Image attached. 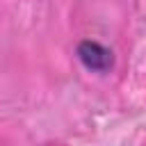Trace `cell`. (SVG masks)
Returning a JSON list of instances; mask_svg holds the SVG:
<instances>
[{
	"label": "cell",
	"instance_id": "cell-1",
	"mask_svg": "<svg viewBox=\"0 0 146 146\" xmlns=\"http://www.w3.org/2000/svg\"><path fill=\"white\" fill-rule=\"evenodd\" d=\"M78 57L89 71H98V73H105L107 68H112V62H114L112 50L98 41H82L78 46Z\"/></svg>",
	"mask_w": 146,
	"mask_h": 146
}]
</instances>
